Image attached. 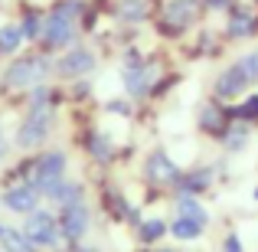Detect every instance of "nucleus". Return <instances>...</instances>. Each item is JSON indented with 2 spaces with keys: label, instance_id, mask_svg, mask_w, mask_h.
<instances>
[{
  "label": "nucleus",
  "instance_id": "0eeeda50",
  "mask_svg": "<svg viewBox=\"0 0 258 252\" xmlns=\"http://www.w3.org/2000/svg\"><path fill=\"white\" fill-rule=\"evenodd\" d=\"M49 72H52V63L46 56H20L17 63L7 66L4 85L7 88H33V85L46 82Z\"/></svg>",
  "mask_w": 258,
  "mask_h": 252
},
{
  "label": "nucleus",
  "instance_id": "1a4fd4ad",
  "mask_svg": "<svg viewBox=\"0 0 258 252\" xmlns=\"http://www.w3.org/2000/svg\"><path fill=\"white\" fill-rule=\"evenodd\" d=\"M245 92H252V85H248V79L242 76V69L235 63L222 66L219 72H216L213 85H209V98L222 102V105H232V102H239Z\"/></svg>",
  "mask_w": 258,
  "mask_h": 252
},
{
  "label": "nucleus",
  "instance_id": "c85d7f7f",
  "mask_svg": "<svg viewBox=\"0 0 258 252\" xmlns=\"http://www.w3.org/2000/svg\"><path fill=\"white\" fill-rule=\"evenodd\" d=\"M105 108H108L111 115H118V118H131V112H134V102L124 95V98H111V102H105Z\"/></svg>",
  "mask_w": 258,
  "mask_h": 252
},
{
  "label": "nucleus",
  "instance_id": "c756f323",
  "mask_svg": "<svg viewBox=\"0 0 258 252\" xmlns=\"http://www.w3.org/2000/svg\"><path fill=\"white\" fill-rule=\"evenodd\" d=\"M232 4H235V0H203V7H206L209 13H226Z\"/></svg>",
  "mask_w": 258,
  "mask_h": 252
},
{
  "label": "nucleus",
  "instance_id": "4468645a",
  "mask_svg": "<svg viewBox=\"0 0 258 252\" xmlns=\"http://www.w3.org/2000/svg\"><path fill=\"white\" fill-rule=\"evenodd\" d=\"M229 125H232L229 105H222V102H216V98H206L200 105V112H196V128H200L206 138H213V141H219Z\"/></svg>",
  "mask_w": 258,
  "mask_h": 252
},
{
  "label": "nucleus",
  "instance_id": "a211bd4d",
  "mask_svg": "<svg viewBox=\"0 0 258 252\" xmlns=\"http://www.w3.org/2000/svg\"><path fill=\"white\" fill-rule=\"evenodd\" d=\"M43 200L49 203L52 210H66V207H76V203H85L88 196H85V187L79 180H69V177H66V180H59L56 187H49L43 193Z\"/></svg>",
  "mask_w": 258,
  "mask_h": 252
},
{
  "label": "nucleus",
  "instance_id": "20e7f679",
  "mask_svg": "<svg viewBox=\"0 0 258 252\" xmlns=\"http://www.w3.org/2000/svg\"><path fill=\"white\" fill-rule=\"evenodd\" d=\"M183 167L186 164H180V161L173 158L167 147H151V151L144 154V164H141V174H144V183L147 187H154V190H170L176 187V180H180V174H183Z\"/></svg>",
  "mask_w": 258,
  "mask_h": 252
},
{
  "label": "nucleus",
  "instance_id": "393cba45",
  "mask_svg": "<svg viewBox=\"0 0 258 252\" xmlns=\"http://www.w3.org/2000/svg\"><path fill=\"white\" fill-rule=\"evenodd\" d=\"M20 46H23V30H20V23L0 26V53H17Z\"/></svg>",
  "mask_w": 258,
  "mask_h": 252
},
{
  "label": "nucleus",
  "instance_id": "9b49d317",
  "mask_svg": "<svg viewBox=\"0 0 258 252\" xmlns=\"http://www.w3.org/2000/svg\"><path fill=\"white\" fill-rule=\"evenodd\" d=\"M222 33H226V39H232V43L255 39L258 36V10L252 4H239V0H235L226 10V30Z\"/></svg>",
  "mask_w": 258,
  "mask_h": 252
},
{
  "label": "nucleus",
  "instance_id": "412c9836",
  "mask_svg": "<svg viewBox=\"0 0 258 252\" xmlns=\"http://www.w3.org/2000/svg\"><path fill=\"white\" fill-rule=\"evenodd\" d=\"M206 233H209V226H203V223L183 220V216H170V239L180 242V246H189V242L206 239Z\"/></svg>",
  "mask_w": 258,
  "mask_h": 252
},
{
  "label": "nucleus",
  "instance_id": "f8f14e48",
  "mask_svg": "<svg viewBox=\"0 0 258 252\" xmlns=\"http://www.w3.org/2000/svg\"><path fill=\"white\" fill-rule=\"evenodd\" d=\"M56 216H59V233H62V239L69 246L85 242L88 229H92V207H88V200L76 203V207H66V210H56Z\"/></svg>",
  "mask_w": 258,
  "mask_h": 252
},
{
  "label": "nucleus",
  "instance_id": "2f4dec72",
  "mask_svg": "<svg viewBox=\"0 0 258 252\" xmlns=\"http://www.w3.org/2000/svg\"><path fill=\"white\" fill-rule=\"evenodd\" d=\"M7 147H10V141H7V134H4V128H0V161L7 158Z\"/></svg>",
  "mask_w": 258,
  "mask_h": 252
},
{
  "label": "nucleus",
  "instance_id": "6e6552de",
  "mask_svg": "<svg viewBox=\"0 0 258 252\" xmlns=\"http://www.w3.org/2000/svg\"><path fill=\"white\" fill-rule=\"evenodd\" d=\"M200 13H203V0H167L164 10H160V30L170 39H176L189 26H196Z\"/></svg>",
  "mask_w": 258,
  "mask_h": 252
},
{
  "label": "nucleus",
  "instance_id": "f3484780",
  "mask_svg": "<svg viewBox=\"0 0 258 252\" xmlns=\"http://www.w3.org/2000/svg\"><path fill=\"white\" fill-rule=\"evenodd\" d=\"M255 131H258V128L245 125V121H232V125L226 128V134L219 138L222 154H226V158H239V154H245L248 147H252V141H255Z\"/></svg>",
  "mask_w": 258,
  "mask_h": 252
},
{
  "label": "nucleus",
  "instance_id": "473e14b6",
  "mask_svg": "<svg viewBox=\"0 0 258 252\" xmlns=\"http://www.w3.org/2000/svg\"><path fill=\"white\" fill-rule=\"evenodd\" d=\"M151 252H183V249H176V246H154Z\"/></svg>",
  "mask_w": 258,
  "mask_h": 252
},
{
  "label": "nucleus",
  "instance_id": "f257e3e1",
  "mask_svg": "<svg viewBox=\"0 0 258 252\" xmlns=\"http://www.w3.org/2000/svg\"><path fill=\"white\" fill-rule=\"evenodd\" d=\"M79 17H82V0H62L43 23V46L46 49H69L76 46Z\"/></svg>",
  "mask_w": 258,
  "mask_h": 252
},
{
  "label": "nucleus",
  "instance_id": "7ed1b4c3",
  "mask_svg": "<svg viewBox=\"0 0 258 252\" xmlns=\"http://www.w3.org/2000/svg\"><path fill=\"white\" fill-rule=\"evenodd\" d=\"M20 229H23V233L30 236V242H33V246H39V249L69 252V242L62 239V233H59L56 210L39 207V210H33V213H26V220H23V226H20Z\"/></svg>",
  "mask_w": 258,
  "mask_h": 252
},
{
  "label": "nucleus",
  "instance_id": "423d86ee",
  "mask_svg": "<svg viewBox=\"0 0 258 252\" xmlns=\"http://www.w3.org/2000/svg\"><path fill=\"white\" fill-rule=\"evenodd\" d=\"M66 177H69V154L62 147H46V151H39L30 161V183L39 193H46L49 187H56Z\"/></svg>",
  "mask_w": 258,
  "mask_h": 252
},
{
  "label": "nucleus",
  "instance_id": "a878e982",
  "mask_svg": "<svg viewBox=\"0 0 258 252\" xmlns=\"http://www.w3.org/2000/svg\"><path fill=\"white\" fill-rule=\"evenodd\" d=\"M232 63L239 66V69H242V76L248 79V85L255 88V85H258V49H248V53H242V56H235Z\"/></svg>",
  "mask_w": 258,
  "mask_h": 252
},
{
  "label": "nucleus",
  "instance_id": "b1692460",
  "mask_svg": "<svg viewBox=\"0 0 258 252\" xmlns=\"http://www.w3.org/2000/svg\"><path fill=\"white\" fill-rule=\"evenodd\" d=\"M0 249L4 252H39V246H33L23 229H13V226L0 229Z\"/></svg>",
  "mask_w": 258,
  "mask_h": 252
},
{
  "label": "nucleus",
  "instance_id": "ddd939ff",
  "mask_svg": "<svg viewBox=\"0 0 258 252\" xmlns=\"http://www.w3.org/2000/svg\"><path fill=\"white\" fill-rule=\"evenodd\" d=\"M216 180H219V174H216V164H189V167H183L180 180H176V187L170 190V193L206 196L209 190L216 187Z\"/></svg>",
  "mask_w": 258,
  "mask_h": 252
},
{
  "label": "nucleus",
  "instance_id": "9d476101",
  "mask_svg": "<svg viewBox=\"0 0 258 252\" xmlns=\"http://www.w3.org/2000/svg\"><path fill=\"white\" fill-rule=\"evenodd\" d=\"M95 66H98V56H95L88 46H69V49L52 63V72H56L59 79H76L79 82V79L92 76Z\"/></svg>",
  "mask_w": 258,
  "mask_h": 252
},
{
  "label": "nucleus",
  "instance_id": "7c9ffc66",
  "mask_svg": "<svg viewBox=\"0 0 258 252\" xmlns=\"http://www.w3.org/2000/svg\"><path fill=\"white\" fill-rule=\"evenodd\" d=\"M69 252H101V249L92 246V242H76V246H69Z\"/></svg>",
  "mask_w": 258,
  "mask_h": 252
},
{
  "label": "nucleus",
  "instance_id": "bb28decb",
  "mask_svg": "<svg viewBox=\"0 0 258 252\" xmlns=\"http://www.w3.org/2000/svg\"><path fill=\"white\" fill-rule=\"evenodd\" d=\"M43 23H46V17H39V13H26L23 23H20L23 39H43Z\"/></svg>",
  "mask_w": 258,
  "mask_h": 252
},
{
  "label": "nucleus",
  "instance_id": "f03ea898",
  "mask_svg": "<svg viewBox=\"0 0 258 252\" xmlns=\"http://www.w3.org/2000/svg\"><path fill=\"white\" fill-rule=\"evenodd\" d=\"M121 85L131 102L154 98L157 88H164V63L160 59H141L121 69Z\"/></svg>",
  "mask_w": 258,
  "mask_h": 252
},
{
  "label": "nucleus",
  "instance_id": "aec40b11",
  "mask_svg": "<svg viewBox=\"0 0 258 252\" xmlns=\"http://www.w3.org/2000/svg\"><path fill=\"white\" fill-rule=\"evenodd\" d=\"M85 151H88V158H92L95 164H101V167H111L114 158H118V144H114L105 131H92L88 134L85 138Z\"/></svg>",
  "mask_w": 258,
  "mask_h": 252
},
{
  "label": "nucleus",
  "instance_id": "4be33fe9",
  "mask_svg": "<svg viewBox=\"0 0 258 252\" xmlns=\"http://www.w3.org/2000/svg\"><path fill=\"white\" fill-rule=\"evenodd\" d=\"M229 115H232V121H245V125L258 128V88L245 92L239 102H232V105H229Z\"/></svg>",
  "mask_w": 258,
  "mask_h": 252
},
{
  "label": "nucleus",
  "instance_id": "39448f33",
  "mask_svg": "<svg viewBox=\"0 0 258 252\" xmlns=\"http://www.w3.org/2000/svg\"><path fill=\"white\" fill-rule=\"evenodd\" d=\"M52 125H56V108H26L23 121L17 125V134H13V144L20 151H39L49 141Z\"/></svg>",
  "mask_w": 258,
  "mask_h": 252
},
{
  "label": "nucleus",
  "instance_id": "2eb2a0df",
  "mask_svg": "<svg viewBox=\"0 0 258 252\" xmlns=\"http://www.w3.org/2000/svg\"><path fill=\"white\" fill-rule=\"evenodd\" d=\"M0 203H4L10 213H33V210H39V203H43V193H39L36 187H33L30 180H20V183H10V187L4 190V196H0Z\"/></svg>",
  "mask_w": 258,
  "mask_h": 252
},
{
  "label": "nucleus",
  "instance_id": "5701e85b",
  "mask_svg": "<svg viewBox=\"0 0 258 252\" xmlns=\"http://www.w3.org/2000/svg\"><path fill=\"white\" fill-rule=\"evenodd\" d=\"M114 17H118L121 23H127V26H141V23H147V17H151V4H147V0H121L118 10H114Z\"/></svg>",
  "mask_w": 258,
  "mask_h": 252
},
{
  "label": "nucleus",
  "instance_id": "72a5a7b5",
  "mask_svg": "<svg viewBox=\"0 0 258 252\" xmlns=\"http://www.w3.org/2000/svg\"><path fill=\"white\" fill-rule=\"evenodd\" d=\"M252 200L258 203V180H255V187H252Z\"/></svg>",
  "mask_w": 258,
  "mask_h": 252
},
{
  "label": "nucleus",
  "instance_id": "dca6fc26",
  "mask_svg": "<svg viewBox=\"0 0 258 252\" xmlns=\"http://www.w3.org/2000/svg\"><path fill=\"white\" fill-rule=\"evenodd\" d=\"M134 239H138L144 249L160 246L164 239H170V216H160V213L144 216V220L134 226Z\"/></svg>",
  "mask_w": 258,
  "mask_h": 252
},
{
  "label": "nucleus",
  "instance_id": "6ab92c4d",
  "mask_svg": "<svg viewBox=\"0 0 258 252\" xmlns=\"http://www.w3.org/2000/svg\"><path fill=\"white\" fill-rule=\"evenodd\" d=\"M170 207H173V216L196 220V223H203V226H213V213H209V207H206V200H203V196L170 193Z\"/></svg>",
  "mask_w": 258,
  "mask_h": 252
},
{
  "label": "nucleus",
  "instance_id": "cd10ccee",
  "mask_svg": "<svg viewBox=\"0 0 258 252\" xmlns=\"http://www.w3.org/2000/svg\"><path fill=\"white\" fill-rule=\"evenodd\" d=\"M219 252H248V246H245V239H242L239 229H226V233H222Z\"/></svg>",
  "mask_w": 258,
  "mask_h": 252
}]
</instances>
